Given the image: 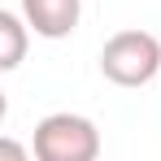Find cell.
<instances>
[{"label":"cell","mask_w":161,"mask_h":161,"mask_svg":"<svg viewBox=\"0 0 161 161\" xmlns=\"http://www.w3.org/2000/svg\"><path fill=\"white\" fill-rule=\"evenodd\" d=\"M100 74L118 87H144L161 74V39L148 31H118L100 48Z\"/></svg>","instance_id":"cell-1"},{"label":"cell","mask_w":161,"mask_h":161,"mask_svg":"<svg viewBox=\"0 0 161 161\" xmlns=\"http://www.w3.org/2000/svg\"><path fill=\"white\" fill-rule=\"evenodd\" d=\"M31 153H35V161H96L100 131L83 113H48L44 122H35Z\"/></svg>","instance_id":"cell-2"},{"label":"cell","mask_w":161,"mask_h":161,"mask_svg":"<svg viewBox=\"0 0 161 161\" xmlns=\"http://www.w3.org/2000/svg\"><path fill=\"white\" fill-rule=\"evenodd\" d=\"M18 13L26 18V26L39 39H65V35H74L83 18V0H22Z\"/></svg>","instance_id":"cell-3"},{"label":"cell","mask_w":161,"mask_h":161,"mask_svg":"<svg viewBox=\"0 0 161 161\" xmlns=\"http://www.w3.org/2000/svg\"><path fill=\"white\" fill-rule=\"evenodd\" d=\"M26 18L4 9L0 13V70H18L22 57H26Z\"/></svg>","instance_id":"cell-4"},{"label":"cell","mask_w":161,"mask_h":161,"mask_svg":"<svg viewBox=\"0 0 161 161\" xmlns=\"http://www.w3.org/2000/svg\"><path fill=\"white\" fill-rule=\"evenodd\" d=\"M31 157H35V153H26L22 139H13V135L0 139V161H31Z\"/></svg>","instance_id":"cell-5"}]
</instances>
